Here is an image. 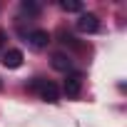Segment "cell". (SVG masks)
Masks as SVG:
<instances>
[{"mask_svg": "<svg viewBox=\"0 0 127 127\" xmlns=\"http://www.w3.org/2000/svg\"><path fill=\"white\" fill-rule=\"evenodd\" d=\"M30 87H35V90L40 92V100H45V102H50V105H55V102L60 100V87H57L55 82H50V80L35 77V80L30 82Z\"/></svg>", "mask_w": 127, "mask_h": 127, "instance_id": "6da1fadb", "label": "cell"}, {"mask_svg": "<svg viewBox=\"0 0 127 127\" xmlns=\"http://www.w3.org/2000/svg\"><path fill=\"white\" fill-rule=\"evenodd\" d=\"M75 28H77L80 32H85V35H95V32L100 30V18L92 15V13H82V15L77 18Z\"/></svg>", "mask_w": 127, "mask_h": 127, "instance_id": "7a4b0ae2", "label": "cell"}, {"mask_svg": "<svg viewBox=\"0 0 127 127\" xmlns=\"http://www.w3.org/2000/svg\"><path fill=\"white\" fill-rule=\"evenodd\" d=\"M62 90H65V95L67 97H80V92H82V75L80 72H67L65 75V85H62Z\"/></svg>", "mask_w": 127, "mask_h": 127, "instance_id": "3957f363", "label": "cell"}, {"mask_svg": "<svg viewBox=\"0 0 127 127\" xmlns=\"http://www.w3.org/2000/svg\"><path fill=\"white\" fill-rule=\"evenodd\" d=\"M50 32L47 30H30L28 32V45L32 47V50H45L47 45H50Z\"/></svg>", "mask_w": 127, "mask_h": 127, "instance_id": "277c9868", "label": "cell"}, {"mask_svg": "<svg viewBox=\"0 0 127 127\" xmlns=\"http://www.w3.org/2000/svg\"><path fill=\"white\" fill-rule=\"evenodd\" d=\"M50 65L57 70V72H70L72 70V60H70V55H65V52H55L52 55V60H50Z\"/></svg>", "mask_w": 127, "mask_h": 127, "instance_id": "5b68a950", "label": "cell"}, {"mask_svg": "<svg viewBox=\"0 0 127 127\" xmlns=\"http://www.w3.org/2000/svg\"><path fill=\"white\" fill-rule=\"evenodd\" d=\"M3 65H5L8 70H18V67L23 65V50H18V47L8 50V52L3 55Z\"/></svg>", "mask_w": 127, "mask_h": 127, "instance_id": "8992f818", "label": "cell"}, {"mask_svg": "<svg viewBox=\"0 0 127 127\" xmlns=\"http://www.w3.org/2000/svg\"><path fill=\"white\" fill-rule=\"evenodd\" d=\"M20 10L23 13H28V15H40V3H35V0H23L20 3Z\"/></svg>", "mask_w": 127, "mask_h": 127, "instance_id": "52a82bcc", "label": "cell"}, {"mask_svg": "<svg viewBox=\"0 0 127 127\" xmlns=\"http://www.w3.org/2000/svg\"><path fill=\"white\" fill-rule=\"evenodd\" d=\"M60 8L65 10V13H80L82 10V3H80V0H62Z\"/></svg>", "mask_w": 127, "mask_h": 127, "instance_id": "ba28073f", "label": "cell"}, {"mask_svg": "<svg viewBox=\"0 0 127 127\" xmlns=\"http://www.w3.org/2000/svg\"><path fill=\"white\" fill-rule=\"evenodd\" d=\"M60 37H62L60 42H65V45H70V47H80V42H77V40H75L72 35H67L65 30H62V32H60Z\"/></svg>", "mask_w": 127, "mask_h": 127, "instance_id": "9c48e42d", "label": "cell"}, {"mask_svg": "<svg viewBox=\"0 0 127 127\" xmlns=\"http://www.w3.org/2000/svg\"><path fill=\"white\" fill-rule=\"evenodd\" d=\"M5 37H8L5 30H0V50H3V45H5Z\"/></svg>", "mask_w": 127, "mask_h": 127, "instance_id": "30bf717a", "label": "cell"}, {"mask_svg": "<svg viewBox=\"0 0 127 127\" xmlns=\"http://www.w3.org/2000/svg\"><path fill=\"white\" fill-rule=\"evenodd\" d=\"M0 87H3V85H0Z\"/></svg>", "mask_w": 127, "mask_h": 127, "instance_id": "8fae6325", "label": "cell"}]
</instances>
